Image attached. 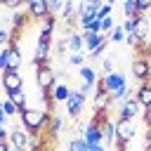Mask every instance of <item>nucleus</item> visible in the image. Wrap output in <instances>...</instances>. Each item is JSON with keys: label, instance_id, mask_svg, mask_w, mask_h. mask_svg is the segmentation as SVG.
<instances>
[{"label": "nucleus", "instance_id": "obj_19", "mask_svg": "<svg viewBox=\"0 0 151 151\" xmlns=\"http://www.w3.org/2000/svg\"><path fill=\"white\" fill-rule=\"evenodd\" d=\"M83 50H85L83 33H71L68 35V52H83Z\"/></svg>", "mask_w": 151, "mask_h": 151}, {"label": "nucleus", "instance_id": "obj_49", "mask_svg": "<svg viewBox=\"0 0 151 151\" xmlns=\"http://www.w3.org/2000/svg\"><path fill=\"white\" fill-rule=\"evenodd\" d=\"M9 151H21V149H14V146H12V149H9Z\"/></svg>", "mask_w": 151, "mask_h": 151}, {"label": "nucleus", "instance_id": "obj_17", "mask_svg": "<svg viewBox=\"0 0 151 151\" xmlns=\"http://www.w3.org/2000/svg\"><path fill=\"white\" fill-rule=\"evenodd\" d=\"M97 5H92V2H80V7H78V21H83V19H92L94 14H97Z\"/></svg>", "mask_w": 151, "mask_h": 151}, {"label": "nucleus", "instance_id": "obj_12", "mask_svg": "<svg viewBox=\"0 0 151 151\" xmlns=\"http://www.w3.org/2000/svg\"><path fill=\"white\" fill-rule=\"evenodd\" d=\"M83 40H85V54H90V52H94L101 42H106L109 38L104 35V33H92V31H87V33H83Z\"/></svg>", "mask_w": 151, "mask_h": 151}, {"label": "nucleus", "instance_id": "obj_14", "mask_svg": "<svg viewBox=\"0 0 151 151\" xmlns=\"http://www.w3.org/2000/svg\"><path fill=\"white\" fill-rule=\"evenodd\" d=\"M5 97H9V99L19 106V113H21L24 109H28V101H26V92H24V87H21V90H12V92H5Z\"/></svg>", "mask_w": 151, "mask_h": 151}, {"label": "nucleus", "instance_id": "obj_11", "mask_svg": "<svg viewBox=\"0 0 151 151\" xmlns=\"http://www.w3.org/2000/svg\"><path fill=\"white\" fill-rule=\"evenodd\" d=\"M14 149H21V151H26L28 149V142H31V137H28V132H26V127H14L12 132H9V139H7Z\"/></svg>", "mask_w": 151, "mask_h": 151}, {"label": "nucleus", "instance_id": "obj_21", "mask_svg": "<svg viewBox=\"0 0 151 151\" xmlns=\"http://www.w3.org/2000/svg\"><path fill=\"white\" fill-rule=\"evenodd\" d=\"M68 151H90V144L85 142V137H73L68 142Z\"/></svg>", "mask_w": 151, "mask_h": 151}, {"label": "nucleus", "instance_id": "obj_18", "mask_svg": "<svg viewBox=\"0 0 151 151\" xmlns=\"http://www.w3.org/2000/svg\"><path fill=\"white\" fill-rule=\"evenodd\" d=\"M111 104H113L111 94H97V97H94V113H104V111H109Z\"/></svg>", "mask_w": 151, "mask_h": 151}, {"label": "nucleus", "instance_id": "obj_28", "mask_svg": "<svg viewBox=\"0 0 151 151\" xmlns=\"http://www.w3.org/2000/svg\"><path fill=\"white\" fill-rule=\"evenodd\" d=\"M47 2V7H50V14H54L57 17V12L61 14V7H64V0H45Z\"/></svg>", "mask_w": 151, "mask_h": 151}, {"label": "nucleus", "instance_id": "obj_6", "mask_svg": "<svg viewBox=\"0 0 151 151\" xmlns=\"http://www.w3.org/2000/svg\"><path fill=\"white\" fill-rule=\"evenodd\" d=\"M85 142L87 144H104V132H101V123L97 120V118H92L90 123H87V127H85Z\"/></svg>", "mask_w": 151, "mask_h": 151}, {"label": "nucleus", "instance_id": "obj_5", "mask_svg": "<svg viewBox=\"0 0 151 151\" xmlns=\"http://www.w3.org/2000/svg\"><path fill=\"white\" fill-rule=\"evenodd\" d=\"M0 85L5 92H12V90H21L24 87V78L19 71H2L0 76Z\"/></svg>", "mask_w": 151, "mask_h": 151}, {"label": "nucleus", "instance_id": "obj_23", "mask_svg": "<svg viewBox=\"0 0 151 151\" xmlns=\"http://www.w3.org/2000/svg\"><path fill=\"white\" fill-rule=\"evenodd\" d=\"M123 14H125V19H130V17H137V14H139V7H137V2H134V0H125V2H123Z\"/></svg>", "mask_w": 151, "mask_h": 151}, {"label": "nucleus", "instance_id": "obj_45", "mask_svg": "<svg viewBox=\"0 0 151 151\" xmlns=\"http://www.w3.org/2000/svg\"><path fill=\"white\" fill-rule=\"evenodd\" d=\"M9 149H12L9 142H0V151H9Z\"/></svg>", "mask_w": 151, "mask_h": 151}, {"label": "nucleus", "instance_id": "obj_39", "mask_svg": "<svg viewBox=\"0 0 151 151\" xmlns=\"http://www.w3.org/2000/svg\"><path fill=\"white\" fill-rule=\"evenodd\" d=\"M9 35L12 33L7 28H0V45H9Z\"/></svg>", "mask_w": 151, "mask_h": 151}, {"label": "nucleus", "instance_id": "obj_33", "mask_svg": "<svg viewBox=\"0 0 151 151\" xmlns=\"http://www.w3.org/2000/svg\"><path fill=\"white\" fill-rule=\"evenodd\" d=\"M0 2H2L7 9H14V12H17L21 5H26V0H0Z\"/></svg>", "mask_w": 151, "mask_h": 151}, {"label": "nucleus", "instance_id": "obj_43", "mask_svg": "<svg viewBox=\"0 0 151 151\" xmlns=\"http://www.w3.org/2000/svg\"><path fill=\"white\" fill-rule=\"evenodd\" d=\"M92 90H94V87H92V85H87V83H83V85H80V92H83V94H90Z\"/></svg>", "mask_w": 151, "mask_h": 151}, {"label": "nucleus", "instance_id": "obj_16", "mask_svg": "<svg viewBox=\"0 0 151 151\" xmlns=\"http://www.w3.org/2000/svg\"><path fill=\"white\" fill-rule=\"evenodd\" d=\"M61 127H64V120H61L59 116H54V113H52V116H50V120H47L45 132H47V137H52V139H54V137L59 134V130H61Z\"/></svg>", "mask_w": 151, "mask_h": 151}, {"label": "nucleus", "instance_id": "obj_10", "mask_svg": "<svg viewBox=\"0 0 151 151\" xmlns=\"http://www.w3.org/2000/svg\"><path fill=\"white\" fill-rule=\"evenodd\" d=\"M5 52H7V71H19L21 68V50L17 47V42L5 45Z\"/></svg>", "mask_w": 151, "mask_h": 151}, {"label": "nucleus", "instance_id": "obj_9", "mask_svg": "<svg viewBox=\"0 0 151 151\" xmlns=\"http://www.w3.org/2000/svg\"><path fill=\"white\" fill-rule=\"evenodd\" d=\"M101 80H104V85H106L109 94H111V92H116L118 87H125V85H127V80H125V73H120V71H111V73L101 76Z\"/></svg>", "mask_w": 151, "mask_h": 151}, {"label": "nucleus", "instance_id": "obj_32", "mask_svg": "<svg viewBox=\"0 0 151 151\" xmlns=\"http://www.w3.org/2000/svg\"><path fill=\"white\" fill-rule=\"evenodd\" d=\"M127 90H130L127 85H125V87H118L116 92H111V99H113V101H123V99L127 97Z\"/></svg>", "mask_w": 151, "mask_h": 151}, {"label": "nucleus", "instance_id": "obj_34", "mask_svg": "<svg viewBox=\"0 0 151 151\" xmlns=\"http://www.w3.org/2000/svg\"><path fill=\"white\" fill-rule=\"evenodd\" d=\"M120 26H123V31H125V33H134V17L125 19V21H123Z\"/></svg>", "mask_w": 151, "mask_h": 151}, {"label": "nucleus", "instance_id": "obj_46", "mask_svg": "<svg viewBox=\"0 0 151 151\" xmlns=\"http://www.w3.org/2000/svg\"><path fill=\"white\" fill-rule=\"evenodd\" d=\"M5 120H7V116H5V111H2V104H0V125H5Z\"/></svg>", "mask_w": 151, "mask_h": 151}, {"label": "nucleus", "instance_id": "obj_37", "mask_svg": "<svg viewBox=\"0 0 151 151\" xmlns=\"http://www.w3.org/2000/svg\"><path fill=\"white\" fill-rule=\"evenodd\" d=\"M125 42H127V47H134V50H137V47L142 45V42H139V40L134 38V33H127V35H125Z\"/></svg>", "mask_w": 151, "mask_h": 151}, {"label": "nucleus", "instance_id": "obj_13", "mask_svg": "<svg viewBox=\"0 0 151 151\" xmlns=\"http://www.w3.org/2000/svg\"><path fill=\"white\" fill-rule=\"evenodd\" d=\"M134 94H137V101H139L142 109H151V80L149 83H142Z\"/></svg>", "mask_w": 151, "mask_h": 151}, {"label": "nucleus", "instance_id": "obj_3", "mask_svg": "<svg viewBox=\"0 0 151 151\" xmlns=\"http://www.w3.org/2000/svg\"><path fill=\"white\" fill-rule=\"evenodd\" d=\"M130 68H132V76H134L139 83H149V80H151V59H146V57L139 54L137 59H132Z\"/></svg>", "mask_w": 151, "mask_h": 151}, {"label": "nucleus", "instance_id": "obj_15", "mask_svg": "<svg viewBox=\"0 0 151 151\" xmlns=\"http://www.w3.org/2000/svg\"><path fill=\"white\" fill-rule=\"evenodd\" d=\"M71 97V87L66 85V83H57L54 85V90H52V99L54 101H64L66 104V99Z\"/></svg>", "mask_w": 151, "mask_h": 151}, {"label": "nucleus", "instance_id": "obj_26", "mask_svg": "<svg viewBox=\"0 0 151 151\" xmlns=\"http://www.w3.org/2000/svg\"><path fill=\"white\" fill-rule=\"evenodd\" d=\"M113 28H116V21H113V14H111V17H104V19H101V33H104V35L109 38V33H111Z\"/></svg>", "mask_w": 151, "mask_h": 151}, {"label": "nucleus", "instance_id": "obj_47", "mask_svg": "<svg viewBox=\"0 0 151 151\" xmlns=\"http://www.w3.org/2000/svg\"><path fill=\"white\" fill-rule=\"evenodd\" d=\"M85 2H92V5H97V7H99V5L104 2V0H85Z\"/></svg>", "mask_w": 151, "mask_h": 151}, {"label": "nucleus", "instance_id": "obj_25", "mask_svg": "<svg viewBox=\"0 0 151 151\" xmlns=\"http://www.w3.org/2000/svg\"><path fill=\"white\" fill-rule=\"evenodd\" d=\"M26 19H31V17H28V12L24 14V12H19V9H17V12L12 14V26H14V28H21V26L26 24Z\"/></svg>", "mask_w": 151, "mask_h": 151}, {"label": "nucleus", "instance_id": "obj_29", "mask_svg": "<svg viewBox=\"0 0 151 151\" xmlns=\"http://www.w3.org/2000/svg\"><path fill=\"white\" fill-rule=\"evenodd\" d=\"M111 14H113V7L106 5V2H101L99 9H97V19H104V17H111Z\"/></svg>", "mask_w": 151, "mask_h": 151}, {"label": "nucleus", "instance_id": "obj_1", "mask_svg": "<svg viewBox=\"0 0 151 151\" xmlns=\"http://www.w3.org/2000/svg\"><path fill=\"white\" fill-rule=\"evenodd\" d=\"M19 116H21V125L26 127V132H28V134H38L40 130L47 127V120H50L52 113H50V111H40V109H31V106H28V109H24Z\"/></svg>", "mask_w": 151, "mask_h": 151}, {"label": "nucleus", "instance_id": "obj_7", "mask_svg": "<svg viewBox=\"0 0 151 151\" xmlns=\"http://www.w3.org/2000/svg\"><path fill=\"white\" fill-rule=\"evenodd\" d=\"M26 12H28L31 19H38V21L50 17V7H47L45 0H26Z\"/></svg>", "mask_w": 151, "mask_h": 151}, {"label": "nucleus", "instance_id": "obj_31", "mask_svg": "<svg viewBox=\"0 0 151 151\" xmlns=\"http://www.w3.org/2000/svg\"><path fill=\"white\" fill-rule=\"evenodd\" d=\"M66 52H68V35L57 38V54H66Z\"/></svg>", "mask_w": 151, "mask_h": 151}, {"label": "nucleus", "instance_id": "obj_41", "mask_svg": "<svg viewBox=\"0 0 151 151\" xmlns=\"http://www.w3.org/2000/svg\"><path fill=\"white\" fill-rule=\"evenodd\" d=\"M142 57H146V59H151V38L144 42V50H142Z\"/></svg>", "mask_w": 151, "mask_h": 151}, {"label": "nucleus", "instance_id": "obj_44", "mask_svg": "<svg viewBox=\"0 0 151 151\" xmlns=\"http://www.w3.org/2000/svg\"><path fill=\"white\" fill-rule=\"evenodd\" d=\"M90 151H106L104 144H90Z\"/></svg>", "mask_w": 151, "mask_h": 151}, {"label": "nucleus", "instance_id": "obj_42", "mask_svg": "<svg viewBox=\"0 0 151 151\" xmlns=\"http://www.w3.org/2000/svg\"><path fill=\"white\" fill-rule=\"evenodd\" d=\"M7 139H9V132L5 125H0V142H7Z\"/></svg>", "mask_w": 151, "mask_h": 151}, {"label": "nucleus", "instance_id": "obj_20", "mask_svg": "<svg viewBox=\"0 0 151 151\" xmlns=\"http://www.w3.org/2000/svg\"><path fill=\"white\" fill-rule=\"evenodd\" d=\"M80 78H83V83H87V85H92V87H94V83L99 80L97 73H94V68H92V66H85V64L80 66Z\"/></svg>", "mask_w": 151, "mask_h": 151}, {"label": "nucleus", "instance_id": "obj_8", "mask_svg": "<svg viewBox=\"0 0 151 151\" xmlns=\"http://www.w3.org/2000/svg\"><path fill=\"white\" fill-rule=\"evenodd\" d=\"M149 33H151V21L146 19V14H137L134 17V38L139 42H146Z\"/></svg>", "mask_w": 151, "mask_h": 151}, {"label": "nucleus", "instance_id": "obj_2", "mask_svg": "<svg viewBox=\"0 0 151 151\" xmlns=\"http://www.w3.org/2000/svg\"><path fill=\"white\" fill-rule=\"evenodd\" d=\"M35 85L40 87V92H52L54 85H57V73L50 64L45 66H38L35 68Z\"/></svg>", "mask_w": 151, "mask_h": 151}, {"label": "nucleus", "instance_id": "obj_38", "mask_svg": "<svg viewBox=\"0 0 151 151\" xmlns=\"http://www.w3.org/2000/svg\"><path fill=\"white\" fill-rule=\"evenodd\" d=\"M101 71H104V76H106V73H111V71H113V61H111V59H109V57H106V59H104V61H101Z\"/></svg>", "mask_w": 151, "mask_h": 151}, {"label": "nucleus", "instance_id": "obj_4", "mask_svg": "<svg viewBox=\"0 0 151 151\" xmlns=\"http://www.w3.org/2000/svg\"><path fill=\"white\" fill-rule=\"evenodd\" d=\"M85 97H87V94H83L80 90H76V92H71V97L66 99V111H68V116H71L73 120L80 118L83 106H85Z\"/></svg>", "mask_w": 151, "mask_h": 151}, {"label": "nucleus", "instance_id": "obj_27", "mask_svg": "<svg viewBox=\"0 0 151 151\" xmlns=\"http://www.w3.org/2000/svg\"><path fill=\"white\" fill-rule=\"evenodd\" d=\"M85 59H87V54H85V52H71L68 64H71V66H83V64H85Z\"/></svg>", "mask_w": 151, "mask_h": 151}, {"label": "nucleus", "instance_id": "obj_48", "mask_svg": "<svg viewBox=\"0 0 151 151\" xmlns=\"http://www.w3.org/2000/svg\"><path fill=\"white\" fill-rule=\"evenodd\" d=\"M104 2H106V5H111V7L116 5V0H104Z\"/></svg>", "mask_w": 151, "mask_h": 151}, {"label": "nucleus", "instance_id": "obj_40", "mask_svg": "<svg viewBox=\"0 0 151 151\" xmlns=\"http://www.w3.org/2000/svg\"><path fill=\"white\" fill-rule=\"evenodd\" d=\"M0 71H7V52H5V47L0 50Z\"/></svg>", "mask_w": 151, "mask_h": 151}, {"label": "nucleus", "instance_id": "obj_22", "mask_svg": "<svg viewBox=\"0 0 151 151\" xmlns=\"http://www.w3.org/2000/svg\"><path fill=\"white\" fill-rule=\"evenodd\" d=\"M0 104H2V111H5V116H7V118H12V116H17V113H19V106H17L9 97H5Z\"/></svg>", "mask_w": 151, "mask_h": 151}, {"label": "nucleus", "instance_id": "obj_24", "mask_svg": "<svg viewBox=\"0 0 151 151\" xmlns=\"http://www.w3.org/2000/svg\"><path fill=\"white\" fill-rule=\"evenodd\" d=\"M125 35H127V33L123 31V26H120V24H116V28L109 33V42H120V40H125Z\"/></svg>", "mask_w": 151, "mask_h": 151}, {"label": "nucleus", "instance_id": "obj_36", "mask_svg": "<svg viewBox=\"0 0 151 151\" xmlns=\"http://www.w3.org/2000/svg\"><path fill=\"white\" fill-rule=\"evenodd\" d=\"M137 2V7H139V14H146L149 9H151V0H134Z\"/></svg>", "mask_w": 151, "mask_h": 151}, {"label": "nucleus", "instance_id": "obj_30", "mask_svg": "<svg viewBox=\"0 0 151 151\" xmlns=\"http://www.w3.org/2000/svg\"><path fill=\"white\" fill-rule=\"evenodd\" d=\"M54 24H57V17L50 14V17L42 19V28H40V31H54Z\"/></svg>", "mask_w": 151, "mask_h": 151}, {"label": "nucleus", "instance_id": "obj_50", "mask_svg": "<svg viewBox=\"0 0 151 151\" xmlns=\"http://www.w3.org/2000/svg\"><path fill=\"white\" fill-rule=\"evenodd\" d=\"M0 5H2V2H0Z\"/></svg>", "mask_w": 151, "mask_h": 151}, {"label": "nucleus", "instance_id": "obj_35", "mask_svg": "<svg viewBox=\"0 0 151 151\" xmlns=\"http://www.w3.org/2000/svg\"><path fill=\"white\" fill-rule=\"evenodd\" d=\"M106 47H109V40H106V42H101V45H99V47H97L94 52H90L87 57H92V59H99V57L104 54V50H106Z\"/></svg>", "mask_w": 151, "mask_h": 151}]
</instances>
